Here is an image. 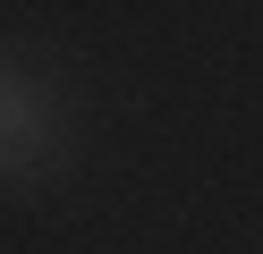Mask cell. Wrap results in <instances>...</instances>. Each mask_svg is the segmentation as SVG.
I'll return each instance as SVG.
<instances>
[{"mask_svg":"<svg viewBox=\"0 0 263 254\" xmlns=\"http://www.w3.org/2000/svg\"><path fill=\"white\" fill-rule=\"evenodd\" d=\"M60 161V102L0 60V178H43Z\"/></svg>","mask_w":263,"mask_h":254,"instance_id":"6da1fadb","label":"cell"}]
</instances>
